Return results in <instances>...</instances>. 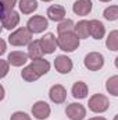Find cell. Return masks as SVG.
Segmentation results:
<instances>
[{
	"instance_id": "obj_32",
	"label": "cell",
	"mask_w": 118,
	"mask_h": 120,
	"mask_svg": "<svg viewBox=\"0 0 118 120\" xmlns=\"http://www.w3.org/2000/svg\"><path fill=\"white\" fill-rule=\"evenodd\" d=\"M99 1H101V3H108V1H111V0H99Z\"/></svg>"
},
{
	"instance_id": "obj_4",
	"label": "cell",
	"mask_w": 118,
	"mask_h": 120,
	"mask_svg": "<svg viewBox=\"0 0 118 120\" xmlns=\"http://www.w3.org/2000/svg\"><path fill=\"white\" fill-rule=\"evenodd\" d=\"M83 64L89 71H99L104 66V56L99 52H89L83 59Z\"/></svg>"
},
{
	"instance_id": "obj_16",
	"label": "cell",
	"mask_w": 118,
	"mask_h": 120,
	"mask_svg": "<svg viewBox=\"0 0 118 120\" xmlns=\"http://www.w3.org/2000/svg\"><path fill=\"white\" fill-rule=\"evenodd\" d=\"M28 56H29L31 60L35 59H40L43 57L45 52H43V48H42V43H40V39H33L28 45Z\"/></svg>"
},
{
	"instance_id": "obj_2",
	"label": "cell",
	"mask_w": 118,
	"mask_h": 120,
	"mask_svg": "<svg viewBox=\"0 0 118 120\" xmlns=\"http://www.w3.org/2000/svg\"><path fill=\"white\" fill-rule=\"evenodd\" d=\"M32 32L27 27H21L8 35V43L11 46H27L32 42Z\"/></svg>"
},
{
	"instance_id": "obj_27",
	"label": "cell",
	"mask_w": 118,
	"mask_h": 120,
	"mask_svg": "<svg viewBox=\"0 0 118 120\" xmlns=\"http://www.w3.org/2000/svg\"><path fill=\"white\" fill-rule=\"evenodd\" d=\"M0 67H1V73H0V78H4L7 74H8V70H10V63L4 59H0Z\"/></svg>"
},
{
	"instance_id": "obj_34",
	"label": "cell",
	"mask_w": 118,
	"mask_h": 120,
	"mask_svg": "<svg viewBox=\"0 0 118 120\" xmlns=\"http://www.w3.org/2000/svg\"><path fill=\"white\" fill-rule=\"evenodd\" d=\"M113 120H118V115H115V116H114V119Z\"/></svg>"
},
{
	"instance_id": "obj_33",
	"label": "cell",
	"mask_w": 118,
	"mask_h": 120,
	"mask_svg": "<svg viewBox=\"0 0 118 120\" xmlns=\"http://www.w3.org/2000/svg\"><path fill=\"white\" fill-rule=\"evenodd\" d=\"M40 1H45V3H49V1H53V0H40Z\"/></svg>"
},
{
	"instance_id": "obj_1",
	"label": "cell",
	"mask_w": 118,
	"mask_h": 120,
	"mask_svg": "<svg viewBox=\"0 0 118 120\" xmlns=\"http://www.w3.org/2000/svg\"><path fill=\"white\" fill-rule=\"evenodd\" d=\"M57 42H59V49H61L62 52L71 53V52H75L79 48L81 39L75 34V31H72V32L60 34L59 36H57Z\"/></svg>"
},
{
	"instance_id": "obj_20",
	"label": "cell",
	"mask_w": 118,
	"mask_h": 120,
	"mask_svg": "<svg viewBox=\"0 0 118 120\" xmlns=\"http://www.w3.org/2000/svg\"><path fill=\"white\" fill-rule=\"evenodd\" d=\"M18 7L22 14H32L38 10V0H18Z\"/></svg>"
},
{
	"instance_id": "obj_8",
	"label": "cell",
	"mask_w": 118,
	"mask_h": 120,
	"mask_svg": "<svg viewBox=\"0 0 118 120\" xmlns=\"http://www.w3.org/2000/svg\"><path fill=\"white\" fill-rule=\"evenodd\" d=\"M40 43H42V48H43V52L45 55H52L59 48V42H57V38L54 34L52 32H47L45 34L42 38H40Z\"/></svg>"
},
{
	"instance_id": "obj_23",
	"label": "cell",
	"mask_w": 118,
	"mask_h": 120,
	"mask_svg": "<svg viewBox=\"0 0 118 120\" xmlns=\"http://www.w3.org/2000/svg\"><path fill=\"white\" fill-rule=\"evenodd\" d=\"M106 90L111 96H118V75H111L106 81Z\"/></svg>"
},
{
	"instance_id": "obj_3",
	"label": "cell",
	"mask_w": 118,
	"mask_h": 120,
	"mask_svg": "<svg viewBox=\"0 0 118 120\" xmlns=\"http://www.w3.org/2000/svg\"><path fill=\"white\" fill-rule=\"evenodd\" d=\"M89 110L93 113H104L110 108V101L103 94H93L88 102Z\"/></svg>"
},
{
	"instance_id": "obj_26",
	"label": "cell",
	"mask_w": 118,
	"mask_h": 120,
	"mask_svg": "<svg viewBox=\"0 0 118 120\" xmlns=\"http://www.w3.org/2000/svg\"><path fill=\"white\" fill-rule=\"evenodd\" d=\"M0 3H1V13H8L14 10L18 1L17 0H0Z\"/></svg>"
},
{
	"instance_id": "obj_19",
	"label": "cell",
	"mask_w": 118,
	"mask_h": 120,
	"mask_svg": "<svg viewBox=\"0 0 118 120\" xmlns=\"http://www.w3.org/2000/svg\"><path fill=\"white\" fill-rule=\"evenodd\" d=\"M75 34L79 36V39H86L90 36V28H89L88 20H81L75 24Z\"/></svg>"
},
{
	"instance_id": "obj_15",
	"label": "cell",
	"mask_w": 118,
	"mask_h": 120,
	"mask_svg": "<svg viewBox=\"0 0 118 120\" xmlns=\"http://www.w3.org/2000/svg\"><path fill=\"white\" fill-rule=\"evenodd\" d=\"M89 28H90V36L96 41L103 39L106 36V27L99 20H90L89 21Z\"/></svg>"
},
{
	"instance_id": "obj_11",
	"label": "cell",
	"mask_w": 118,
	"mask_h": 120,
	"mask_svg": "<svg viewBox=\"0 0 118 120\" xmlns=\"http://www.w3.org/2000/svg\"><path fill=\"white\" fill-rule=\"evenodd\" d=\"M54 68L59 71L60 74H68L74 68V63L65 55H60L54 59Z\"/></svg>"
},
{
	"instance_id": "obj_9",
	"label": "cell",
	"mask_w": 118,
	"mask_h": 120,
	"mask_svg": "<svg viewBox=\"0 0 118 120\" xmlns=\"http://www.w3.org/2000/svg\"><path fill=\"white\" fill-rule=\"evenodd\" d=\"M49 98H50V101H52L53 103H56V105L64 103L65 99H67V90H65V87L61 85V84H54V85H52V88L49 90Z\"/></svg>"
},
{
	"instance_id": "obj_22",
	"label": "cell",
	"mask_w": 118,
	"mask_h": 120,
	"mask_svg": "<svg viewBox=\"0 0 118 120\" xmlns=\"http://www.w3.org/2000/svg\"><path fill=\"white\" fill-rule=\"evenodd\" d=\"M106 48L111 52H118V30L111 31L106 38Z\"/></svg>"
},
{
	"instance_id": "obj_29",
	"label": "cell",
	"mask_w": 118,
	"mask_h": 120,
	"mask_svg": "<svg viewBox=\"0 0 118 120\" xmlns=\"http://www.w3.org/2000/svg\"><path fill=\"white\" fill-rule=\"evenodd\" d=\"M6 41L4 39H1V49H0V56H3L4 53H6Z\"/></svg>"
},
{
	"instance_id": "obj_31",
	"label": "cell",
	"mask_w": 118,
	"mask_h": 120,
	"mask_svg": "<svg viewBox=\"0 0 118 120\" xmlns=\"http://www.w3.org/2000/svg\"><path fill=\"white\" fill-rule=\"evenodd\" d=\"M114 64H115V67L118 68V56L115 57V60H114Z\"/></svg>"
},
{
	"instance_id": "obj_30",
	"label": "cell",
	"mask_w": 118,
	"mask_h": 120,
	"mask_svg": "<svg viewBox=\"0 0 118 120\" xmlns=\"http://www.w3.org/2000/svg\"><path fill=\"white\" fill-rule=\"evenodd\" d=\"M89 120H107L106 117H103V116H96V117H92V119Z\"/></svg>"
},
{
	"instance_id": "obj_14",
	"label": "cell",
	"mask_w": 118,
	"mask_h": 120,
	"mask_svg": "<svg viewBox=\"0 0 118 120\" xmlns=\"http://www.w3.org/2000/svg\"><path fill=\"white\" fill-rule=\"evenodd\" d=\"M46 14H47V18L50 21H54V22H61L62 20H65V15H67L65 8L62 6H60V4L50 6L47 8V13Z\"/></svg>"
},
{
	"instance_id": "obj_13",
	"label": "cell",
	"mask_w": 118,
	"mask_h": 120,
	"mask_svg": "<svg viewBox=\"0 0 118 120\" xmlns=\"http://www.w3.org/2000/svg\"><path fill=\"white\" fill-rule=\"evenodd\" d=\"M93 8L92 0H76L72 4V11L79 17H86Z\"/></svg>"
},
{
	"instance_id": "obj_6",
	"label": "cell",
	"mask_w": 118,
	"mask_h": 120,
	"mask_svg": "<svg viewBox=\"0 0 118 120\" xmlns=\"http://www.w3.org/2000/svg\"><path fill=\"white\" fill-rule=\"evenodd\" d=\"M32 116L36 120H46L50 113H52V109H50V105L45 101H36L33 105H32Z\"/></svg>"
},
{
	"instance_id": "obj_21",
	"label": "cell",
	"mask_w": 118,
	"mask_h": 120,
	"mask_svg": "<svg viewBox=\"0 0 118 120\" xmlns=\"http://www.w3.org/2000/svg\"><path fill=\"white\" fill-rule=\"evenodd\" d=\"M21 77H22V80L24 81H27V82H35L36 80H39L40 78V75L33 70V67L32 66H25L24 68H22V71H21Z\"/></svg>"
},
{
	"instance_id": "obj_7",
	"label": "cell",
	"mask_w": 118,
	"mask_h": 120,
	"mask_svg": "<svg viewBox=\"0 0 118 120\" xmlns=\"http://www.w3.org/2000/svg\"><path fill=\"white\" fill-rule=\"evenodd\" d=\"M65 115L69 120H83L86 117V108L82 103H69L65 108Z\"/></svg>"
},
{
	"instance_id": "obj_12",
	"label": "cell",
	"mask_w": 118,
	"mask_h": 120,
	"mask_svg": "<svg viewBox=\"0 0 118 120\" xmlns=\"http://www.w3.org/2000/svg\"><path fill=\"white\" fill-rule=\"evenodd\" d=\"M20 24V14L17 11L1 13V27L3 30H14Z\"/></svg>"
},
{
	"instance_id": "obj_24",
	"label": "cell",
	"mask_w": 118,
	"mask_h": 120,
	"mask_svg": "<svg viewBox=\"0 0 118 120\" xmlns=\"http://www.w3.org/2000/svg\"><path fill=\"white\" fill-rule=\"evenodd\" d=\"M75 30V22L71 20V18H65L62 20L61 22H59V27H57V32L60 34H65V32H72Z\"/></svg>"
},
{
	"instance_id": "obj_25",
	"label": "cell",
	"mask_w": 118,
	"mask_h": 120,
	"mask_svg": "<svg viewBox=\"0 0 118 120\" xmlns=\"http://www.w3.org/2000/svg\"><path fill=\"white\" fill-rule=\"evenodd\" d=\"M103 17L107 20V21H117L118 20V6H108L104 8L103 11Z\"/></svg>"
},
{
	"instance_id": "obj_10",
	"label": "cell",
	"mask_w": 118,
	"mask_h": 120,
	"mask_svg": "<svg viewBox=\"0 0 118 120\" xmlns=\"http://www.w3.org/2000/svg\"><path fill=\"white\" fill-rule=\"evenodd\" d=\"M28 60H29L28 53H25L22 50H13L7 56V61L13 67H22V66H25L28 63Z\"/></svg>"
},
{
	"instance_id": "obj_17",
	"label": "cell",
	"mask_w": 118,
	"mask_h": 120,
	"mask_svg": "<svg viewBox=\"0 0 118 120\" xmlns=\"http://www.w3.org/2000/svg\"><path fill=\"white\" fill-rule=\"evenodd\" d=\"M71 94L75 99H85L89 94L88 84L83 82V81H76L71 88Z\"/></svg>"
},
{
	"instance_id": "obj_18",
	"label": "cell",
	"mask_w": 118,
	"mask_h": 120,
	"mask_svg": "<svg viewBox=\"0 0 118 120\" xmlns=\"http://www.w3.org/2000/svg\"><path fill=\"white\" fill-rule=\"evenodd\" d=\"M31 66L33 67V70H35L40 77L45 75V74H47V73L50 71V63H49V60L43 59V57L31 60Z\"/></svg>"
},
{
	"instance_id": "obj_5",
	"label": "cell",
	"mask_w": 118,
	"mask_h": 120,
	"mask_svg": "<svg viewBox=\"0 0 118 120\" xmlns=\"http://www.w3.org/2000/svg\"><path fill=\"white\" fill-rule=\"evenodd\" d=\"M27 28L32 34H42L49 28V20L43 15H33L28 20Z\"/></svg>"
},
{
	"instance_id": "obj_28",
	"label": "cell",
	"mask_w": 118,
	"mask_h": 120,
	"mask_svg": "<svg viewBox=\"0 0 118 120\" xmlns=\"http://www.w3.org/2000/svg\"><path fill=\"white\" fill-rule=\"evenodd\" d=\"M10 120H32V119H31L29 115L25 113V112H14L11 115Z\"/></svg>"
}]
</instances>
